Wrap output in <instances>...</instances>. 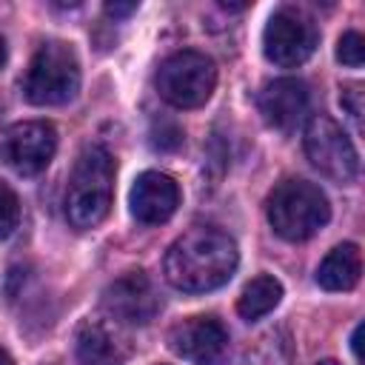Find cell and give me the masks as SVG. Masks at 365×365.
<instances>
[{
	"instance_id": "cell-1",
	"label": "cell",
	"mask_w": 365,
	"mask_h": 365,
	"mask_svg": "<svg viewBox=\"0 0 365 365\" xmlns=\"http://www.w3.org/2000/svg\"><path fill=\"white\" fill-rule=\"evenodd\" d=\"M240 262L237 242L211 225H194L180 234L163 259L165 279L185 294H205L225 285Z\"/></svg>"
},
{
	"instance_id": "cell-2",
	"label": "cell",
	"mask_w": 365,
	"mask_h": 365,
	"mask_svg": "<svg viewBox=\"0 0 365 365\" xmlns=\"http://www.w3.org/2000/svg\"><path fill=\"white\" fill-rule=\"evenodd\" d=\"M114 197V160L103 145H86L66 188V217L74 228H94L106 220Z\"/></svg>"
},
{
	"instance_id": "cell-3",
	"label": "cell",
	"mask_w": 365,
	"mask_h": 365,
	"mask_svg": "<svg viewBox=\"0 0 365 365\" xmlns=\"http://www.w3.org/2000/svg\"><path fill=\"white\" fill-rule=\"evenodd\" d=\"M265 214L274 234L288 242H305L331 220V205L319 185L288 177L268 194Z\"/></svg>"
},
{
	"instance_id": "cell-4",
	"label": "cell",
	"mask_w": 365,
	"mask_h": 365,
	"mask_svg": "<svg viewBox=\"0 0 365 365\" xmlns=\"http://www.w3.org/2000/svg\"><path fill=\"white\" fill-rule=\"evenodd\" d=\"M80 91V60L63 40L43 43L26 71L23 94L31 106H66Z\"/></svg>"
},
{
	"instance_id": "cell-5",
	"label": "cell",
	"mask_w": 365,
	"mask_h": 365,
	"mask_svg": "<svg viewBox=\"0 0 365 365\" xmlns=\"http://www.w3.org/2000/svg\"><path fill=\"white\" fill-rule=\"evenodd\" d=\"M217 86V66L202 51H174L157 68V91L174 108H200Z\"/></svg>"
},
{
	"instance_id": "cell-6",
	"label": "cell",
	"mask_w": 365,
	"mask_h": 365,
	"mask_svg": "<svg viewBox=\"0 0 365 365\" xmlns=\"http://www.w3.org/2000/svg\"><path fill=\"white\" fill-rule=\"evenodd\" d=\"M305 157L334 182H351L359 174V154L342 125L328 114H314L305 125Z\"/></svg>"
},
{
	"instance_id": "cell-7",
	"label": "cell",
	"mask_w": 365,
	"mask_h": 365,
	"mask_svg": "<svg viewBox=\"0 0 365 365\" xmlns=\"http://www.w3.org/2000/svg\"><path fill=\"white\" fill-rule=\"evenodd\" d=\"M319 43V31L314 20L299 9H277L262 31V51L274 66L294 68L302 66Z\"/></svg>"
},
{
	"instance_id": "cell-8",
	"label": "cell",
	"mask_w": 365,
	"mask_h": 365,
	"mask_svg": "<svg viewBox=\"0 0 365 365\" xmlns=\"http://www.w3.org/2000/svg\"><path fill=\"white\" fill-rule=\"evenodd\" d=\"M57 151V131L46 120H23L0 137V160L20 177L46 171Z\"/></svg>"
},
{
	"instance_id": "cell-9",
	"label": "cell",
	"mask_w": 365,
	"mask_h": 365,
	"mask_svg": "<svg viewBox=\"0 0 365 365\" xmlns=\"http://www.w3.org/2000/svg\"><path fill=\"white\" fill-rule=\"evenodd\" d=\"M168 348L191 365H228V331L217 317H188L168 331Z\"/></svg>"
},
{
	"instance_id": "cell-10",
	"label": "cell",
	"mask_w": 365,
	"mask_h": 365,
	"mask_svg": "<svg viewBox=\"0 0 365 365\" xmlns=\"http://www.w3.org/2000/svg\"><path fill=\"white\" fill-rule=\"evenodd\" d=\"M103 311L120 325H148L160 311V297L143 271H128L106 285Z\"/></svg>"
},
{
	"instance_id": "cell-11",
	"label": "cell",
	"mask_w": 365,
	"mask_h": 365,
	"mask_svg": "<svg viewBox=\"0 0 365 365\" xmlns=\"http://www.w3.org/2000/svg\"><path fill=\"white\" fill-rule=\"evenodd\" d=\"M257 106L271 128L291 134L308 114V86L299 77H277L262 86Z\"/></svg>"
},
{
	"instance_id": "cell-12",
	"label": "cell",
	"mask_w": 365,
	"mask_h": 365,
	"mask_svg": "<svg viewBox=\"0 0 365 365\" xmlns=\"http://www.w3.org/2000/svg\"><path fill=\"white\" fill-rule=\"evenodd\" d=\"M128 205L134 220L143 225L168 222L180 205V185L163 171H143L131 185Z\"/></svg>"
},
{
	"instance_id": "cell-13",
	"label": "cell",
	"mask_w": 365,
	"mask_h": 365,
	"mask_svg": "<svg viewBox=\"0 0 365 365\" xmlns=\"http://www.w3.org/2000/svg\"><path fill=\"white\" fill-rule=\"evenodd\" d=\"M74 351L83 365H123L125 362V339L103 319H86L77 328Z\"/></svg>"
},
{
	"instance_id": "cell-14",
	"label": "cell",
	"mask_w": 365,
	"mask_h": 365,
	"mask_svg": "<svg viewBox=\"0 0 365 365\" xmlns=\"http://www.w3.org/2000/svg\"><path fill=\"white\" fill-rule=\"evenodd\" d=\"M362 274V254L356 242H342L328 251L317 268V282L325 291H351Z\"/></svg>"
},
{
	"instance_id": "cell-15",
	"label": "cell",
	"mask_w": 365,
	"mask_h": 365,
	"mask_svg": "<svg viewBox=\"0 0 365 365\" xmlns=\"http://www.w3.org/2000/svg\"><path fill=\"white\" fill-rule=\"evenodd\" d=\"M279 299H282V282L271 274H259L242 288V294L237 299V311L242 319L254 322V319H262L265 314H271L279 305Z\"/></svg>"
},
{
	"instance_id": "cell-16",
	"label": "cell",
	"mask_w": 365,
	"mask_h": 365,
	"mask_svg": "<svg viewBox=\"0 0 365 365\" xmlns=\"http://www.w3.org/2000/svg\"><path fill=\"white\" fill-rule=\"evenodd\" d=\"M291 356H294V348L282 328L265 331L248 348V365H291Z\"/></svg>"
},
{
	"instance_id": "cell-17",
	"label": "cell",
	"mask_w": 365,
	"mask_h": 365,
	"mask_svg": "<svg viewBox=\"0 0 365 365\" xmlns=\"http://www.w3.org/2000/svg\"><path fill=\"white\" fill-rule=\"evenodd\" d=\"M17 222H20V200L6 182H0V240L11 237Z\"/></svg>"
},
{
	"instance_id": "cell-18",
	"label": "cell",
	"mask_w": 365,
	"mask_h": 365,
	"mask_svg": "<svg viewBox=\"0 0 365 365\" xmlns=\"http://www.w3.org/2000/svg\"><path fill=\"white\" fill-rule=\"evenodd\" d=\"M336 60L342 66H351V68H359L365 63V40L359 31H345L336 43Z\"/></svg>"
},
{
	"instance_id": "cell-19",
	"label": "cell",
	"mask_w": 365,
	"mask_h": 365,
	"mask_svg": "<svg viewBox=\"0 0 365 365\" xmlns=\"http://www.w3.org/2000/svg\"><path fill=\"white\" fill-rule=\"evenodd\" d=\"M339 103L345 106V111H348L354 120H359V117H362V86H356V83H354V86H345Z\"/></svg>"
},
{
	"instance_id": "cell-20",
	"label": "cell",
	"mask_w": 365,
	"mask_h": 365,
	"mask_svg": "<svg viewBox=\"0 0 365 365\" xmlns=\"http://www.w3.org/2000/svg\"><path fill=\"white\" fill-rule=\"evenodd\" d=\"M180 143H182V131H180L177 125H171V123H168V131H163V134L151 131V145L160 148V151H171V148H177Z\"/></svg>"
},
{
	"instance_id": "cell-21",
	"label": "cell",
	"mask_w": 365,
	"mask_h": 365,
	"mask_svg": "<svg viewBox=\"0 0 365 365\" xmlns=\"http://www.w3.org/2000/svg\"><path fill=\"white\" fill-rule=\"evenodd\" d=\"M131 11H137V3H106V14L108 17H125Z\"/></svg>"
},
{
	"instance_id": "cell-22",
	"label": "cell",
	"mask_w": 365,
	"mask_h": 365,
	"mask_svg": "<svg viewBox=\"0 0 365 365\" xmlns=\"http://www.w3.org/2000/svg\"><path fill=\"white\" fill-rule=\"evenodd\" d=\"M359 336H362V325H356V328H354V336H351V348H354L356 362H362V354H359Z\"/></svg>"
},
{
	"instance_id": "cell-23",
	"label": "cell",
	"mask_w": 365,
	"mask_h": 365,
	"mask_svg": "<svg viewBox=\"0 0 365 365\" xmlns=\"http://www.w3.org/2000/svg\"><path fill=\"white\" fill-rule=\"evenodd\" d=\"M6 57H9V51H6V40H3V34H0V68L6 66Z\"/></svg>"
},
{
	"instance_id": "cell-24",
	"label": "cell",
	"mask_w": 365,
	"mask_h": 365,
	"mask_svg": "<svg viewBox=\"0 0 365 365\" xmlns=\"http://www.w3.org/2000/svg\"><path fill=\"white\" fill-rule=\"evenodd\" d=\"M0 365H14V362H11V356H9L3 348H0Z\"/></svg>"
},
{
	"instance_id": "cell-25",
	"label": "cell",
	"mask_w": 365,
	"mask_h": 365,
	"mask_svg": "<svg viewBox=\"0 0 365 365\" xmlns=\"http://www.w3.org/2000/svg\"><path fill=\"white\" fill-rule=\"evenodd\" d=\"M317 365H339V362H334V359H322V362H317Z\"/></svg>"
}]
</instances>
